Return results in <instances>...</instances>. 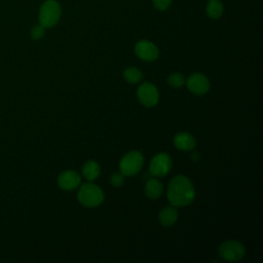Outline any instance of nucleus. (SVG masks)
<instances>
[{"instance_id": "f257e3e1", "label": "nucleus", "mask_w": 263, "mask_h": 263, "mask_svg": "<svg viewBox=\"0 0 263 263\" xmlns=\"http://www.w3.org/2000/svg\"><path fill=\"white\" fill-rule=\"evenodd\" d=\"M195 197V189L189 178L179 175L174 177L167 187V199L171 205L185 206Z\"/></svg>"}, {"instance_id": "f03ea898", "label": "nucleus", "mask_w": 263, "mask_h": 263, "mask_svg": "<svg viewBox=\"0 0 263 263\" xmlns=\"http://www.w3.org/2000/svg\"><path fill=\"white\" fill-rule=\"evenodd\" d=\"M77 198L82 205L96 208L104 201V192L99 186L92 183H84L78 190Z\"/></svg>"}, {"instance_id": "7ed1b4c3", "label": "nucleus", "mask_w": 263, "mask_h": 263, "mask_svg": "<svg viewBox=\"0 0 263 263\" xmlns=\"http://www.w3.org/2000/svg\"><path fill=\"white\" fill-rule=\"evenodd\" d=\"M61 6L55 0L45 1L39 10V23L44 28H51L58 24L61 17Z\"/></svg>"}, {"instance_id": "20e7f679", "label": "nucleus", "mask_w": 263, "mask_h": 263, "mask_svg": "<svg viewBox=\"0 0 263 263\" xmlns=\"http://www.w3.org/2000/svg\"><path fill=\"white\" fill-rule=\"evenodd\" d=\"M144 163L143 154L139 151H130L126 153L120 160L119 168L123 176L132 177L137 175Z\"/></svg>"}, {"instance_id": "39448f33", "label": "nucleus", "mask_w": 263, "mask_h": 263, "mask_svg": "<svg viewBox=\"0 0 263 263\" xmlns=\"http://www.w3.org/2000/svg\"><path fill=\"white\" fill-rule=\"evenodd\" d=\"M246 253V249L242 243L236 240H226L219 247L220 256L227 261L240 260Z\"/></svg>"}, {"instance_id": "423d86ee", "label": "nucleus", "mask_w": 263, "mask_h": 263, "mask_svg": "<svg viewBox=\"0 0 263 263\" xmlns=\"http://www.w3.org/2000/svg\"><path fill=\"white\" fill-rule=\"evenodd\" d=\"M137 96L139 101L145 107H154L159 100V92L157 87L150 82L142 83L138 87Z\"/></svg>"}, {"instance_id": "0eeeda50", "label": "nucleus", "mask_w": 263, "mask_h": 263, "mask_svg": "<svg viewBox=\"0 0 263 263\" xmlns=\"http://www.w3.org/2000/svg\"><path fill=\"white\" fill-rule=\"evenodd\" d=\"M172 170V158L166 153H158L150 161V173L156 177H164Z\"/></svg>"}, {"instance_id": "6e6552de", "label": "nucleus", "mask_w": 263, "mask_h": 263, "mask_svg": "<svg viewBox=\"0 0 263 263\" xmlns=\"http://www.w3.org/2000/svg\"><path fill=\"white\" fill-rule=\"evenodd\" d=\"M135 53L138 58L146 62H153L159 55L157 46L148 40L139 41L135 46Z\"/></svg>"}, {"instance_id": "1a4fd4ad", "label": "nucleus", "mask_w": 263, "mask_h": 263, "mask_svg": "<svg viewBox=\"0 0 263 263\" xmlns=\"http://www.w3.org/2000/svg\"><path fill=\"white\" fill-rule=\"evenodd\" d=\"M188 89L195 95H204L210 89L209 79L201 73L191 74L185 81Z\"/></svg>"}, {"instance_id": "9d476101", "label": "nucleus", "mask_w": 263, "mask_h": 263, "mask_svg": "<svg viewBox=\"0 0 263 263\" xmlns=\"http://www.w3.org/2000/svg\"><path fill=\"white\" fill-rule=\"evenodd\" d=\"M80 176L75 171H65L60 174L58 178L59 186L64 190H73L77 188L80 184Z\"/></svg>"}, {"instance_id": "9b49d317", "label": "nucleus", "mask_w": 263, "mask_h": 263, "mask_svg": "<svg viewBox=\"0 0 263 263\" xmlns=\"http://www.w3.org/2000/svg\"><path fill=\"white\" fill-rule=\"evenodd\" d=\"M174 144L179 150L189 151L195 147L196 141H195L194 137L192 135H190L189 133L181 132L175 136Z\"/></svg>"}, {"instance_id": "f8f14e48", "label": "nucleus", "mask_w": 263, "mask_h": 263, "mask_svg": "<svg viewBox=\"0 0 263 263\" xmlns=\"http://www.w3.org/2000/svg\"><path fill=\"white\" fill-rule=\"evenodd\" d=\"M158 219L161 225L163 226H172L176 223L178 219V212L176 210V206L170 205L163 208L158 215Z\"/></svg>"}, {"instance_id": "ddd939ff", "label": "nucleus", "mask_w": 263, "mask_h": 263, "mask_svg": "<svg viewBox=\"0 0 263 263\" xmlns=\"http://www.w3.org/2000/svg\"><path fill=\"white\" fill-rule=\"evenodd\" d=\"M163 191L162 184L156 179H150L145 185V193L152 199L158 198Z\"/></svg>"}, {"instance_id": "4468645a", "label": "nucleus", "mask_w": 263, "mask_h": 263, "mask_svg": "<svg viewBox=\"0 0 263 263\" xmlns=\"http://www.w3.org/2000/svg\"><path fill=\"white\" fill-rule=\"evenodd\" d=\"M82 175L88 181L96 180L100 175V166L93 160L86 161L82 166Z\"/></svg>"}, {"instance_id": "2eb2a0df", "label": "nucleus", "mask_w": 263, "mask_h": 263, "mask_svg": "<svg viewBox=\"0 0 263 263\" xmlns=\"http://www.w3.org/2000/svg\"><path fill=\"white\" fill-rule=\"evenodd\" d=\"M223 4L220 0H210L206 4V13L208 15L213 18H219L223 13Z\"/></svg>"}, {"instance_id": "dca6fc26", "label": "nucleus", "mask_w": 263, "mask_h": 263, "mask_svg": "<svg viewBox=\"0 0 263 263\" xmlns=\"http://www.w3.org/2000/svg\"><path fill=\"white\" fill-rule=\"evenodd\" d=\"M123 76L128 83H138L143 78L142 72L139 69L134 67H129L125 69L123 72Z\"/></svg>"}, {"instance_id": "f3484780", "label": "nucleus", "mask_w": 263, "mask_h": 263, "mask_svg": "<svg viewBox=\"0 0 263 263\" xmlns=\"http://www.w3.org/2000/svg\"><path fill=\"white\" fill-rule=\"evenodd\" d=\"M185 81H186V80H185L184 76H183L182 74H180V73H173V74H171V75L168 76V78H167L168 84H170L171 86L175 87V88H178V87L183 86L184 83H185Z\"/></svg>"}, {"instance_id": "a211bd4d", "label": "nucleus", "mask_w": 263, "mask_h": 263, "mask_svg": "<svg viewBox=\"0 0 263 263\" xmlns=\"http://www.w3.org/2000/svg\"><path fill=\"white\" fill-rule=\"evenodd\" d=\"M44 34H45V28L41 25H36L31 30V37L35 40L42 38L44 36Z\"/></svg>"}, {"instance_id": "6ab92c4d", "label": "nucleus", "mask_w": 263, "mask_h": 263, "mask_svg": "<svg viewBox=\"0 0 263 263\" xmlns=\"http://www.w3.org/2000/svg\"><path fill=\"white\" fill-rule=\"evenodd\" d=\"M110 182L113 186L119 187L124 182V176L121 173H113L110 177Z\"/></svg>"}, {"instance_id": "aec40b11", "label": "nucleus", "mask_w": 263, "mask_h": 263, "mask_svg": "<svg viewBox=\"0 0 263 263\" xmlns=\"http://www.w3.org/2000/svg\"><path fill=\"white\" fill-rule=\"evenodd\" d=\"M172 0H153L154 6L159 10H165L171 6Z\"/></svg>"}, {"instance_id": "412c9836", "label": "nucleus", "mask_w": 263, "mask_h": 263, "mask_svg": "<svg viewBox=\"0 0 263 263\" xmlns=\"http://www.w3.org/2000/svg\"><path fill=\"white\" fill-rule=\"evenodd\" d=\"M192 156H193V157H192V158H193V159H194V160H195V159H196V158H197V159H198V154H197V153H194V154H192Z\"/></svg>"}]
</instances>
